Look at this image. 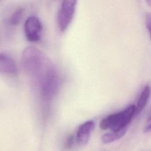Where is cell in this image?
<instances>
[{"mask_svg": "<svg viewBox=\"0 0 151 151\" xmlns=\"http://www.w3.org/2000/svg\"><path fill=\"white\" fill-rule=\"evenodd\" d=\"M18 71L15 61L9 56L0 53V73L6 74H16Z\"/></svg>", "mask_w": 151, "mask_h": 151, "instance_id": "6", "label": "cell"}, {"mask_svg": "<svg viewBox=\"0 0 151 151\" xmlns=\"http://www.w3.org/2000/svg\"><path fill=\"white\" fill-rule=\"evenodd\" d=\"M151 131V123L149 124L147 126H146L145 129V132H149Z\"/></svg>", "mask_w": 151, "mask_h": 151, "instance_id": "12", "label": "cell"}, {"mask_svg": "<svg viewBox=\"0 0 151 151\" xmlns=\"http://www.w3.org/2000/svg\"><path fill=\"white\" fill-rule=\"evenodd\" d=\"M94 127V122L91 120L86 122L78 127L77 132V140L80 145H85L88 142L90 133Z\"/></svg>", "mask_w": 151, "mask_h": 151, "instance_id": "5", "label": "cell"}, {"mask_svg": "<svg viewBox=\"0 0 151 151\" xmlns=\"http://www.w3.org/2000/svg\"><path fill=\"white\" fill-rule=\"evenodd\" d=\"M148 120H149V121H151V116L149 118V119H148Z\"/></svg>", "mask_w": 151, "mask_h": 151, "instance_id": "14", "label": "cell"}, {"mask_svg": "<svg viewBox=\"0 0 151 151\" xmlns=\"http://www.w3.org/2000/svg\"><path fill=\"white\" fill-rule=\"evenodd\" d=\"M22 64L27 73L38 83L41 91L60 83L54 64L38 48H25L22 54Z\"/></svg>", "mask_w": 151, "mask_h": 151, "instance_id": "1", "label": "cell"}, {"mask_svg": "<svg viewBox=\"0 0 151 151\" xmlns=\"http://www.w3.org/2000/svg\"><path fill=\"white\" fill-rule=\"evenodd\" d=\"M135 109L134 105H130L120 112L109 115L100 122V129L119 131L127 127L135 114Z\"/></svg>", "mask_w": 151, "mask_h": 151, "instance_id": "2", "label": "cell"}, {"mask_svg": "<svg viewBox=\"0 0 151 151\" xmlns=\"http://www.w3.org/2000/svg\"><path fill=\"white\" fill-rule=\"evenodd\" d=\"M42 31V24L37 17L31 16L27 19L24 24V32L28 41L31 42L39 41Z\"/></svg>", "mask_w": 151, "mask_h": 151, "instance_id": "4", "label": "cell"}, {"mask_svg": "<svg viewBox=\"0 0 151 151\" xmlns=\"http://www.w3.org/2000/svg\"><path fill=\"white\" fill-rule=\"evenodd\" d=\"M24 14V9L19 8L15 11L8 19V22L11 25H17L21 21Z\"/></svg>", "mask_w": 151, "mask_h": 151, "instance_id": "9", "label": "cell"}, {"mask_svg": "<svg viewBox=\"0 0 151 151\" xmlns=\"http://www.w3.org/2000/svg\"><path fill=\"white\" fill-rule=\"evenodd\" d=\"M127 131V127L119 131H111L104 134L101 137V141L103 143L107 144L114 142L122 137Z\"/></svg>", "mask_w": 151, "mask_h": 151, "instance_id": "8", "label": "cell"}, {"mask_svg": "<svg viewBox=\"0 0 151 151\" xmlns=\"http://www.w3.org/2000/svg\"><path fill=\"white\" fill-rule=\"evenodd\" d=\"M73 143H74V136L72 135L68 136L64 143L65 148L70 149V147H72Z\"/></svg>", "mask_w": 151, "mask_h": 151, "instance_id": "11", "label": "cell"}, {"mask_svg": "<svg viewBox=\"0 0 151 151\" xmlns=\"http://www.w3.org/2000/svg\"><path fill=\"white\" fill-rule=\"evenodd\" d=\"M145 24L151 40V12H147L146 14Z\"/></svg>", "mask_w": 151, "mask_h": 151, "instance_id": "10", "label": "cell"}, {"mask_svg": "<svg viewBox=\"0 0 151 151\" xmlns=\"http://www.w3.org/2000/svg\"><path fill=\"white\" fill-rule=\"evenodd\" d=\"M145 1L148 5V6L151 8V0H145Z\"/></svg>", "mask_w": 151, "mask_h": 151, "instance_id": "13", "label": "cell"}, {"mask_svg": "<svg viewBox=\"0 0 151 151\" xmlns=\"http://www.w3.org/2000/svg\"><path fill=\"white\" fill-rule=\"evenodd\" d=\"M150 93H151L150 87L149 85H146L143 87L139 97L137 105L135 106L136 109H135L134 116L139 114L144 109L150 97Z\"/></svg>", "mask_w": 151, "mask_h": 151, "instance_id": "7", "label": "cell"}, {"mask_svg": "<svg viewBox=\"0 0 151 151\" xmlns=\"http://www.w3.org/2000/svg\"><path fill=\"white\" fill-rule=\"evenodd\" d=\"M77 0H63L59 10L57 22L60 29L64 31L73 19Z\"/></svg>", "mask_w": 151, "mask_h": 151, "instance_id": "3", "label": "cell"}]
</instances>
